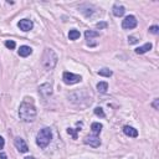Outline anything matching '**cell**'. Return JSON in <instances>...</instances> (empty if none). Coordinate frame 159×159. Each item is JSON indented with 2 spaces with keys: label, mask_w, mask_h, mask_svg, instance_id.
Masks as SVG:
<instances>
[{
  "label": "cell",
  "mask_w": 159,
  "mask_h": 159,
  "mask_svg": "<svg viewBox=\"0 0 159 159\" xmlns=\"http://www.w3.org/2000/svg\"><path fill=\"white\" fill-rule=\"evenodd\" d=\"M36 114H37V111H36L32 98H25L19 107L20 119H22L24 122H34L36 118Z\"/></svg>",
  "instance_id": "6da1fadb"
},
{
  "label": "cell",
  "mask_w": 159,
  "mask_h": 159,
  "mask_svg": "<svg viewBox=\"0 0 159 159\" xmlns=\"http://www.w3.org/2000/svg\"><path fill=\"white\" fill-rule=\"evenodd\" d=\"M57 60H58V57H57L56 52H55L52 48H48V47H47V48H45V51H43V53H42L41 65H42V67H43L46 71H50V70H52V68L56 66Z\"/></svg>",
  "instance_id": "7a4b0ae2"
},
{
  "label": "cell",
  "mask_w": 159,
  "mask_h": 159,
  "mask_svg": "<svg viewBox=\"0 0 159 159\" xmlns=\"http://www.w3.org/2000/svg\"><path fill=\"white\" fill-rule=\"evenodd\" d=\"M51 139H52V132L50 128L45 127V128L40 129V132L36 135V144L40 148H46L50 144Z\"/></svg>",
  "instance_id": "3957f363"
},
{
  "label": "cell",
  "mask_w": 159,
  "mask_h": 159,
  "mask_svg": "<svg viewBox=\"0 0 159 159\" xmlns=\"http://www.w3.org/2000/svg\"><path fill=\"white\" fill-rule=\"evenodd\" d=\"M62 80L66 84H75V83H78L81 82L82 77L80 75H75L72 72H63L62 75Z\"/></svg>",
  "instance_id": "277c9868"
},
{
  "label": "cell",
  "mask_w": 159,
  "mask_h": 159,
  "mask_svg": "<svg viewBox=\"0 0 159 159\" xmlns=\"http://www.w3.org/2000/svg\"><path fill=\"white\" fill-rule=\"evenodd\" d=\"M137 24H138V21H137V19H135V16L128 15V16H125L124 20L122 21V27L125 29V30H130V29H134V27L137 26Z\"/></svg>",
  "instance_id": "5b68a950"
},
{
  "label": "cell",
  "mask_w": 159,
  "mask_h": 159,
  "mask_svg": "<svg viewBox=\"0 0 159 159\" xmlns=\"http://www.w3.org/2000/svg\"><path fill=\"white\" fill-rule=\"evenodd\" d=\"M83 143L87 144V145H91V147H93V148H98V147L101 145L99 138H98L97 135H94V134H93V135H87V137H84Z\"/></svg>",
  "instance_id": "8992f818"
},
{
  "label": "cell",
  "mask_w": 159,
  "mask_h": 159,
  "mask_svg": "<svg viewBox=\"0 0 159 159\" xmlns=\"http://www.w3.org/2000/svg\"><path fill=\"white\" fill-rule=\"evenodd\" d=\"M14 144H15V147L17 148V150H19L20 153H27V152H29V147H27L26 142H25L22 138H20V137L15 138Z\"/></svg>",
  "instance_id": "52a82bcc"
},
{
  "label": "cell",
  "mask_w": 159,
  "mask_h": 159,
  "mask_svg": "<svg viewBox=\"0 0 159 159\" xmlns=\"http://www.w3.org/2000/svg\"><path fill=\"white\" fill-rule=\"evenodd\" d=\"M17 26H19V29H20V30H22V31H25V32H26V31H30V30L32 29L34 24H32V21H31V20L22 19V20H20V21H19Z\"/></svg>",
  "instance_id": "ba28073f"
},
{
  "label": "cell",
  "mask_w": 159,
  "mask_h": 159,
  "mask_svg": "<svg viewBox=\"0 0 159 159\" xmlns=\"http://www.w3.org/2000/svg\"><path fill=\"white\" fill-rule=\"evenodd\" d=\"M39 92H40L43 97H48V96H51V93H52V87H51L50 83H43V84H41V86L39 87Z\"/></svg>",
  "instance_id": "9c48e42d"
},
{
  "label": "cell",
  "mask_w": 159,
  "mask_h": 159,
  "mask_svg": "<svg viewBox=\"0 0 159 159\" xmlns=\"http://www.w3.org/2000/svg\"><path fill=\"white\" fill-rule=\"evenodd\" d=\"M123 132H124V134L128 135V137H132V138L138 137V130H137L135 128L130 127V125H124V127H123Z\"/></svg>",
  "instance_id": "30bf717a"
},
{
  "label": "cell",
  "mask_w": 159,
  "mask_h": 159,
  "mask_svg": "<svg viewBox=\"0 0 159 159\" xmlns=\"http://www.w3.org/2000/svg\"><path fill=\"white\" fill-rule=\"evenodd\" d=\"M31 53H32V48H31L30 46H26V45L20 46V48H19V55H20L21 57H27V56L31 55Z\"/></svg>",
  "instance_id": "8fae6325"
},
{
  "label": "cell",
  "mask_w": 159,
  "mask_h": 159,
  "mask_svg": "<svg viewBox=\"0 0 159 159\" xmlns=\"http://www.w3.org/2000/svg\"><path fill=\"white\" fill-rule=\"evenodd\" d=\"M152 43L150 42H147V43H144L143 46H139V47H137L135 48V53H138V55H142V53H145L147 51H149V50H152Z\"/></svg>",
  "instance_id": "7c38bea8"
},
{
  "label": "cell",
  "mask_w": 159,
  "mask_h": 159,
  "mask_svg": "<svg viewBox=\"0 0 159 159\" xmlns=\"http://www.w3.org/2000/svg\"><path fill=\"white\" fill-rule=\"evenodd\" d=\"M124 12H125V7L124 6H122V5H118V4H116L114 6H113V14H114V16H123L124 15Z\"/></svg>",
  "instance_id": "4fadbf2b"
},
{
  "label": "cell",
  "mask_w": 159,
  "mask_h": 159,
  "mask_svg": "<svg viewBox=\"0 0 159 159\" xmlns=\"http://www.w3.org/2000/svg\"><path fill=\"white\" fill-rule=\"evenodd\" d=\"M84 36H86V40H87V42L89 43V41H91V40H93V39H96V37H98V36H99V34H98L97 31L87 30V31L84 32Z\"/></svg>",
  "instance_id": "5bb4252c"
},
{
  "label": "cell",
  "mask_w": 159,
  "mask_h": 159,
  "mask_svg": "<svg viewBox=\"0 0 159 159\" xmlns=\"http://www.w3.org/2000/svg\"><path fill=\"white\" fill-rule=\"evenodd\" d=\"M102 128H103V125H102L101 123H98V122H94V123L91 124V129H92V132H93L94 135H98V134L101 133Z\"/></svg>",
  "instance_id": "9a60e30c"
},
{
  "label": "cell",
  "mask_w": 159,
  "mask_h": 159,
  "mask_svg": "<svg viewBox=\"0 0 159 159\" xmlns=\"http://www.w3.org/2000/svg\"><path fill=\"white\" fill-rule=\"evenodd\" d=\"M107 89H108V83L107 82H98L97 83V91L99 92V93H106L107 92Z\"/></svg>",
  "instance_id": "2e32d148"
},
{
  "label": "cell",
  "mask_w": 159,
  "mask_h": 159,
  "mask_svg": "<svg viewBox=\"0 0 159 159\" xmlns=\"http://www.w3.org/2000/svg\"><path fill=\"white\" fill-rule=\"evenodd\" d=\"M80 36H81V34H80V31L76 30V29H72V30H70V32H68V39H70V40H77Z\"/></svg>",
  "instance_id": "e0dca14e"
},
{
  "label": "cell",
  "mask_w": 159,
  "mask_h": 159,
  "mask_svg": "<svg viewBox=\"0 0 159 159\" xmlns=\"http://www.w3.org/2000/svg\"><path fill=\"white\" fill-rule=\"evenodd\" d=\"M98 75L99 76H103V77H111L112 76V71L108 70V68H102L98 71Z\"/></svg>",
  "instance_id": "ac0fdd59"
},
{
  "label": "cell",
  "mask_w": 159,
  "mask_h": 159,
  "mask_svg": "<svg viewBox=\"0 0 159 159\" xmlns=\"http://www.w3.org/2000/svg\"><path fill=\"white\" fill-rule=\"evenodd\" d=\"M5 46H6L9 50H14L15 46H16V43H15V41H12V40H7V41H5Z\"/></svg>",
  "instance_id": "d6986e66"
},
{
  "label": "cell",
  "mask_w": 159,
  "mask_h": 159,
  "mask_svg": "<svg viewBox=\"0 0 159 159\" xmlns=\"http://www.w3.org/2000/svg\"><path fill=\"white\" fill-rule=\"evenodd\" d=\"M94 114L96 116H99V117H106V114H104V112H103V109L101 108V107H96L94 108Z\"/></svg>",
  "instance_id": "ffe728a7"
},
{
  "label": "cell",
  "mask_w": 159,
  "mask_h": 159,
  "mask_svg": "<svg viewBox=\"0 0 159 159\" xmlns=\"http://www.w3.org/2000/svg\"><path fill=\"white\" fill-rule=\"evenodd\" d=\"M149 32H150V34L157 35V34L159 32V27H158L157 25H153V26H150V27H149Z\"/></svg>",
  "instance_id": "44dd1931"
},
{
  "label": "cell",
  "mask_w": 159,
  "mask_h": 159,
  "mask_svg": "<svg viewBox=\"0 0 159 159\" xmlns=\"http://www.w3.org/2000/svg\"><path fill=\"white\" fill-rule=\"evenodd\" d=\"M96 27H97V29H99V30L106 29V27H107V22H104V21H99V22H97V24H96Z\"/></svg>",
  "instance_id": "7402d4cb"
},
{
  "label": "cell",
  "mask_w": 159,
  "mask_h": 159,
  "mask_svg": "<svg viewBox=\"0 0 159 159\" xmlns=\"http://www.w3.org/2000/svg\"><path fill=\"white\" fill-rule=\"evenodd\" d=\"M76 130H80V129H72V128H68V129H67V133H68V134H71V135L73 137V139H77Z\"/></svg>",
  "instance_id": "603a6c76"
},
{
  "label": "cell",
  "mask_w": 159,
  "mask_h": 159,
  "mask_svg": "<svg viewBox=\"0 0 159 159\" xmlns=\"http://www.w3.org/2000/svg\"><path fill=\"white\" fill-rule=\"evenodd\" d=\"M128 42H129L130 45L137 43V42H138V39H137L135 36H129V37H128Z\"/></svg>",
  "instance_id": "cb8c5ba5"
},
{
  "label": "cell",
  "mask_w": 159,
  "mask_h": 159,
  "mask_svg": "<svg viewBox=\"0 0 159 159\" xmlns=\"http://www.w3.org/2000/svg\"><path fill=\"white\" fill-rule=\"evenodd\" d=\"M158 103H159V98H155L154 102L152 103V106H153L154 109H159V104H158Z\"/></svg>",
  "instance_id": "d4e9b609"
},
{
  "label": "cell",
  "mask_w": 159,
  "mask_h": 159,
  "mask_svg": "<svg viewBox=\"0 0 159 159\" xmlns=\"http://www.w3.org/2000/svg\"><path fill=\"white\" fill-rule=\"evenodd\" d=\"M4 145H5V140H4V138H2V137H0V149H2V148H4Z\"/></svg>",
  "instance_id": "484cf974"
},
{
  "label": "cell",
  "mask_w": 159,
  "mask_h": 159,
  "mask_svg": "<svg viewBox=\"0 0 159 159\" xmlns=\"http://www.w3.org/2000/svg\"><path fill=\"white\" fill-rule=\"evenodd\" d=\"M0 159H7V155L5 153H0Z\"/></svg>",
  "instance_id": "4316f807"
},
{
  "label": "cell",
  "mask_w": 159,
  "mask_h": 159,
  "mask_svg": "<svg viewBox=\"0 0 159 159\" xmlns=\"http://www.w3.org/2000/svg\"><path fill=\"white\" fill-rule=\"evenodd\" d=\"M24 159H35V158H32V157H26V158H24Z\"/></svg>",
  "instance_id": "83f0119b"
}]
</instances>
